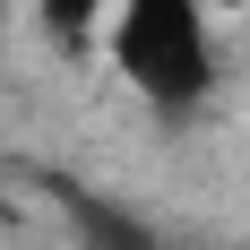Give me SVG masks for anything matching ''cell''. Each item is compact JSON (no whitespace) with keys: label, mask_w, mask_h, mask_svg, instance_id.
Instances as JSON below:
<instances>
[{"label":"cell","mask_w":250,"mask_h":250,"mask_svg":"<svg viewBox=\"0 0 250 250\" xmlns=\"http://www.w3.org/2000/svg\"><path fill=\"white\" fill-rule=\"evenodd\" d=\"M199 18L207 9H190V0H121L112 61H121V78L147 104H164V112H190V104L207 95V78H216V52H207Z\"/></svg>","instance_id":"1"},{"label":"cell","mask_w":250,"mask_h":250,"mask_svg":"<svg viewBox=\"0 0 250 250\" xmlns=\"http://www.w3.org/2000/svg\"><path fill=\"white\" fill-rule=\"evenodd\" d=\"M95 9H104V0H43V26H52V43H86Z\"/></svg>","instance_id":"2"},{"label":"cell","mask_w":250,"mask_h":250,"mask_svg":"<svg viewBox=\"0 0 250 250\" xmlns=\"http://www.w3.org/2000/svg\"><path fill=\"white\" fill-rule=\"evenodd\" d=\"M190 9H233V0H190Z\"/></svg>","instance_id":"3"},{"label":"cell","mask_w":250,"mask_h":250,"mask_svg":"<svg viewBox=\"0 0 250 250\" xmlns=\"http://www.w3.org/2000/svg\"><path fill=\"white\" fill-rule=\"evenodd\" d=\"M0 18H9V9H0Z\"/></svg>","instance_id":"4"}]
</instances>
